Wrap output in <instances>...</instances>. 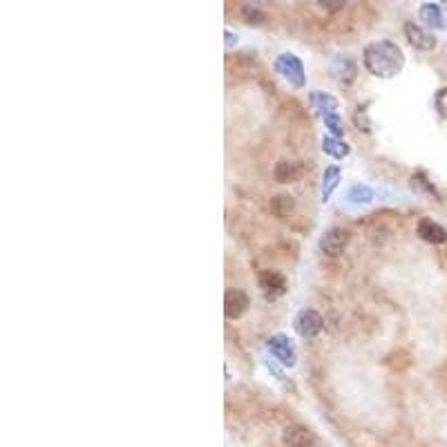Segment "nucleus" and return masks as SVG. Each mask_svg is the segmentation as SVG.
Here are the masks:
<instances>
[{
    "mask_svg": "<svg viewBox=\"0 0 447 447\" xmlns=\"http://www.w3.org/2000/svg\"><path fill=\"white\" fill-rule=\"evenodd\" d=\"M362 65L376 78H394L405 65V54L394 41L369 43L362 52Z\"/></svg>",
    "mask_w": 447,
    "mask_h": 447,
    "instance_id": "obj_1",
    "label": "nucleus"
},
{
    "mask_svg": "<svg viewBox=\"0 0 447 447\" xmlns=\"http://www.w3.org/2000/svg\"><path fill=\"white\" fill-rule=\"evenodd\" d=\"M311 99V106L318 110L320 119H322L325 128L329 130L331 136H336V139H342V134H345V128H342V119H340V110H338V101L334 94H329V92H311L308 94Z\"/></svg>",
    "mask_w": 447,
    "mask_h": 447,
    "instance_id": "obj_2",
    "label": "nucleus"
},
{
    "mask_svg": "<svg viewBox=\"0 0 447 447\" xmlns=\"http://www.w3.org/2000/svg\"><path fill=\"white\" fill-rule=\"evenodd\" d=\"M275 72H278L282 78H286V81H289L293 87H304V83H306L304 65L291 52H284V54L278 56V59H275Z\"/></svg>",
    "mask_w": 447,
    "mask_h": 447,
    "instance_id": "obj_3",
    "label": "nucleus"
},
{
    "mask_svg": "<svg viewBox=\"0 0 447 447\" xmlns=\"http://www.w3.org/2000/svg\"><path fill=\"white\" fill-rule=\"evenodd\" d=\"M349 244V233L345 228H329V231L320 237V250L327 257H338L340 253H345V248Z\"/></svg>",
    "mask_w": 447,
    "mask_h": 447,
    "instance_id": "obj_4",
    "label": "nucleus"
},
{
    "mask_svg": "<svg viewBox=\"0 0 447 447\" xmlns=\"http://www.w3.org/2000/svg\"><path fill=\"white\" fill-rule=\"evenodd\" d=\"M293 327L302 338H315L320 331H322V315H320L315 308H302V311L295 315Z\"/></svg>",
    "mask_w": 447,
    "mask_h": 447,
    "instance_id": "obj_5",
    "label": "nucleus"
},
{
    "mask_svg": "<svg viewBox=\"0 0 447 447\" xmlns=\"http://www.w3.org/2000/svg\"><path fill=\"white\" fill-rule=\"evenodd\" d=\"M267 347L284 367H295V345L289 336H284V334L271 336L267 340Z\"/></svg>",
    "mask_w": 447,
    "mask_h": 447,
    "instance_id": "obj_6",
    "label": "nucleus"
},
{
    "mask_svg": "<svg viewBox=\"0 0 447 447\" xmlns=\"http://www.w3.org/2000/svg\"><path fill=\"white\" fill-rule=\"evenodd\" d=\"M260 289L264 293L267 300H278L286 291V278L278 271H262L260 273Z\"/></svg>",
    "mask_w": 447,
    "mask_h": 447,
    "instance_id": "obj_7",
    "label": "nucleus"
},
{
    "mask_svg": "<svg viewBox=\"0 0 447 447\" xmlns=\"http://www.w3.org/2000/svg\"><path fill=\"white\" fill-rule=\"evenodd\" d=\"M248 304H250V297H248L246 291H242V289H228L226 291V297H224L226 318H231V320L242 318L246 313Z\"/></svg>",
    "mask_w": 447,
    "mask_h": 447,
    "instance_id": "obj_8",
    "label": "nucleus"
},
{
    "mask_svg": "<svg viewBox=\"0 0 447 447\" xmlns=\"http://www.w3.org/2000/svg\"><path fill=\"white\" fill-rule=\"evenodd\" d=\"M405 36L411 43V48H416V50L430 52V50L437 48V36H434V34H430L427 29L418 27L416 22H411V20L405 22Z\"/></svg>",
    "mask_w": 447,
    "mask_h": 447,
    "instance_id": "obj_9",
    "label": "nucleus"
},
{
    "mask_svg": "<svg viewBox=\"0 0 447 447\" xmlns=\"http://www.w3.org/2000/svg\"><path fill=\"white\" fill-rule=\"evenodd\" d=\"M416 233H418V237L423 239V242H427V244H437L439 246V244L447 242V231L439 222L430 220V217H425V220L418 222Z\"/></svg>",
    "mask_w": 447,
    "mask_h": 447,
    "instance_id": "obj_10",
    "label": "nucleus"
},
{
    "mask_svg": "<svg viewBox=\"0 0 447 447\" xmlns=\"http://www.w3.org/2000/svg\"><path fill=\"white\" fill-rule=\"evenodd\" d=\"M331 74H334L338 81L349 85L353 78H356V63H353L351 56L340 54L334 59V63H331Z\"/></svg>",
    "mask_w": 447,
    "mask_h": 447,
    "instance_id": "obj_11",
    "label": "nucleus"
},
{
    "mask_svg": "<svg viewBox=\"0 0 447 447\" xmlns=\"http://www.w3.org/2000/svg\"><path fill=\"white\" fill-rule=\"evenodd\" d=\"M315 437L302 425H293L284 432V445L286 447H313Z\"/></svg>",
    "mask_w": 447,
    "mask_h": 447,
    "instance_id": "obj_12",
    "label": "nucleus"
},
{
    "mask_svg": "<svg viewBox=\"0 0 447 447\" xmlns=\"http://www.w3.org/2000/svg\"><path fill=\"white\" fill-rule=\"evenodd\" d=\"M374 197H376L374 188L364 186V183H353V186L347 190V201L351 206H367L374 201Z\"/></svg>",
    "mask_w": 447,
    "mask_h": 447,
    "instance_id": "obj_13",
    "label": "nucleus"
},
{
    "mask_svg": "<svg viewBox=\"0 0 447 447\" xmlns=\"http://www.w3.org/2000/svg\"><path fill=\"white\" fill-rule=\"evenodd\" d=\"M418 16L427 27H434V29L443 27V14H441V7L437 3H423L420 9H418Z\"/></svg>",
    "mask_w": 447,
    "mask_h": 447,
    "instance_id": "obj_14",
    "label": "nucleus"
},
{
    "mask_svg": "<svg viewBox=\"0 0 447 447\" xmlns=\"http://www.w3.org/2000/svg\"><path fill=\"white\" fill-rule=\"evenodd\" d=\"M340 179H342L340 166H327L325 168V175H322V201H327L331 197V192L336 190Z\"/></svg>",
    "mask_w": 447,
    "mask_h": 447,
    "instance_id": "obj_15",
    "label": "nucleus"
},
{
    "mask_svg": "<svg viewBox=\"0 0 447 447\" xmlns=\"http://www.w3.org/2000/svg\"><path fill=\"white\" fill-rule=\"evenodd\" d=\"M293 206H295V199L291 197V194H286V192L275 194V197L271 199V211H273V215H278V217L291 215L293 213Z\"/></svg>",
    "mask_w": 447,
    "mask_h": 447,
    "instance_id": "obj_16",
    "label": "nucleus"
},
{
    "mask_svg": "<svg viewBox=\"0 0 447 447\" xmlns=\"http://www.w3.org/2000/svg\"><path fill=\"white\" fill-rule=\"evenodd\" d=\"M322 148H325L327 155L336 157V159H345L351 152L349 143H345L342 139H336V136H325V139H322Z\"/></svg>",
    "mask_w": 447,
    "mask_h": 447,
    "instance_id": "obj_17",
    "label": "nucleus"
},
{
    "mask_svg": "<svg viewBox=\"0 0 447 447\" xmlns=\"http://www.w3.org/2000/svg\"><path fill=\"white\" fill-rule=\"evenodd\" d=\"M295 177H297V170H295L293 164L282 162V164L275 166V179H278L280 183H289V181H293Z\"/></svg>",
    "mask_w": 447,
    "mask_h": 447,
    "instance_id": "obj_18",
    "label": "nucleus"
},
{
    "mask_svg": "<svg viewBox=\"0 0 447 447\" xmlns=\"http://www.w3.org/2000/svg\"><path fill=\"white\" fill-rule=\"evenodd\" d=\"M437 112L443 119H447V87L437 92Z\"/></svg>",
    "mask_w": 447,
    "mask_h": 447,
    "instance_id": "obj_19",
    "label": "nucleus"
},
{
    "mask_svg": "<svg viewBox=\"0 0 447 447\" xmlns=\"http://www.w3.org/2000/svg\"><path fill=\"white\" fill-rule=\"evenodd\" d=\"M364 108H367V106L356 108V112H353V121H356V125H358L360 130L369 132V123H367V117H364Z\"/></svg>",
    "mask_w": 447,
    "mask_h": 447,
    "instance_id": "obj_20",
    "label": "nucleus"
},
{
    "mask_svg": "<svg viewBox=\"0 0 447 447\" xmlns=\"http://www.w3.org/2000/svg\"><path fill=\"white\" fill-rule=\"evenodd\" d=\"M242 16H244L246 22H262V20H264V16L260 14L257 7H244L242 9Z\"/></svg>",
    "mask_w": 447,
    "mask_h": 447,
    "instance_id": "obj_21",
    "label": "nucleus"
},
{
    "mask_svg": "<svg viewBox=\"0 0 447 447\" xmlns=\"http://www.w3.org/2000/svg\"><path fill=\"white\" fill-rule=\"evenodd\" d=\"M226 43H228V48H231V43H237V36L231 31H226Z\"/></svg>",
    "mask_w": 447,
    "mask_h": 447,
    "instance_id": "obj_22",
    "label": "nucleus"
}]
</instances>
